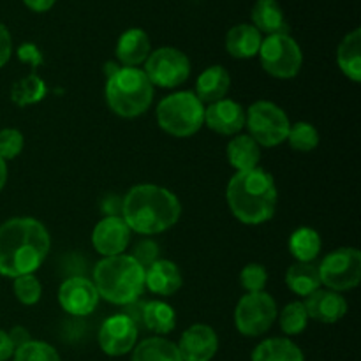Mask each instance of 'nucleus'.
<instances>
[{"mask_svg": "<svg viewBox=\"0 0 361 361\" xmlns=\"http://www.w3.org/2000/svg\"><path fill=\"white\" fill-rule=\"evenodd\" d=\"M143 71L152 85L162 88H176L189 80L190 62L183 51L166 46L150 53Z\"/></svg>", "mask_w": 361, "mask_h": 361, "instance_id": "9b49d317", "label": "nucleus"}, {"mask_svg": "<svg viewBox=\"0 0 361 361\" xmlns=\"http://www.w3.org/2000/svg\"><path fill=\"white\" fill-rule=\"evenodd\" d=\"M317 268L321 284L331 291H349L361 281V252L355 247H341L328 254Z\"/></svg>", "mask_w": 361, "mask_h": 361, "instance_id": "9d476101", "label": "nucleus"}, {"mask_svg": "<svg viewBox=\"0 0 361 361\" xmlns=\"http://www.w3.org/2000/svg\"><path fill=\"white\" fill-rule=\"evenodd\" d=\"M99 298L115 305H130L145 291V268L130 254L102 257L94 268Z\"/></svg>", "mask_w": 361, "mask_h": 361, "instance_id": "20e7f679", "label": "nucleus"}, {"mask_svg": "<svg viewBox=\"0 0 361 361\" xmlns=\"http://www.w3.org/2000/svg\"><path fill=\"white\" fill-rule=\"evenodd\" d=\"M228 161L236 171H249V169L259 168L261 147L249 136V134H238L228 143Z\"/></svg>", "mask_w": 361, "mask_h": 361, "instance_id": "5701e85b", "label": "nucleus"}, {"mask_svg": "<svg viewBox=\"0 0 361 361\" xmlns=\"http://www.w3.org/2000/svg\"><path fill=\"white\" fill-rule=\"evenodd\" d=\"M286 284L295 295L307 298L321 289L319 268L314 263H295L286 271Z\"/></svg>", "mask_w": 361, "mask_h": 361, "instance_id": "393cba45", "label": "nucleus"}, {"mask_svg": "<svg viewBox=\"0 0 361 361\" xmlns=\"http://www.w3.org/2000/svg\"><path fill=\"white\" fill-rule=\"evenodd\" d=\"M137 324L127 314H113L99 330V345L108 356H123L136 348Z\"/></svg>", "mask_w": 361, "mask_h": 361, "instance_id": "f8f14e48", "label": "nucleus"}, {"mask_svg": "<svg viewBox=\"0 0 361 361\" xmlns=\"http://www.w3.org/2000/svg\"><path fill=\"white\" fill-rule=\"evenodd\" d=\"M279 324L286 335H300L305 331L309 324V314H307L303 302H291L279 314Z\"/></svg>", "mask_w": 361, "mask_h": 361, "instance_id": "7c9ffc66", "label": "nucleus"}, {"mask_svg": "<svg viewBox=\"0 0 361 361\" xmlns=\"http://www.w3.org/2000/svg\"><path fill=\"white\" fill-rule=\"evenodd\" d=\"M11 55H13V39L6 25L0 23V69L9 62Z\"/></svg>", "mask_w": 361, "mask_h": 361, "instance_id": "58836bf2", "label": "nucleus"}, {"mask_svg": "<svg viewBox=\"0 0 361 361\" xmlns=\"http://www.w3.org/2000/svg\"><path fill=\"white\" fill-rule=\"evenodd\" d=\"M309 319H316L324 324H335L348 314V302L344 296L331 289H317L310 296H307L305 302Z\"/></svg>", "mask_w": 361, "mask_h": 361, "instance_id": "f3484780", "label": "nucleus"}, {"mask_svg": "<svg viewBox=\"0 0 361 361\" xmlns=\"http://www.w3.org/2000/svg\"><path fill=\"white\" fill-rule=\"evenodd\" d=\"M9 338H11V342H13V345H14V351H16L18 348H21V345L27 344V342L32 341L30 334H28L27 328H23V326L13 328V330L9 331Z\"/></svg>", "mask_w": 361, "mask_h": 361, "instance_id": "ea45409f", "label": "nucleus"}, {"mask_svg": "<svg viewBox=\"0 0 361 361\" xmlns=\"http://www.w3.org/2000/svg\"><path fill=\"white\" fill-rule=\"evenodd\" d=\"M154 101V85L143 69L122 67L106 80V102L115 115L136 118L150 108Z\"/></svg>", "mask_w": 361, "mask_h": 361, "instance_id": "39448f33", "label": "nucleus"}, {"mask_svg": "<svg viewBox=\"0 0 361 361\" xmlns=\"http://www.w3.org/2000/svg\"><path fill=\"white\" fill-rule=\"evenodd\" d=\"M263 34L254 25H235L226 35V49L233 59H252L259 53Z\"/></svg>", "mask_w": 361, "mask_h": 361, "instance_id": "aec40b11", "label": "nucleus"}, {"mask_svg": "<svg viewBox=\"0 0 361 361\" xmlns=\"http://www.w3.org/2000/svg\"><path fill=\"white\" fill-rule=\"evenodd\" d=\"M245 127L259 147L271 148L288 140L291 122L281 106L270 101H257L245 111Z\"/></svg>", "mask_w": 361, "mask_h": 361, "instance_id": "0eeeda50", "label": "nucleus"}, {"mask_svg": "<svg viewBox=\"0 0 361 361\" xmlns=\"http://www.w3.org/2000/svg\"><path fill=\"white\" fill-rule=\"evenodd\" d=\"M257 55L263 69L279 80H291L302 69V48L289 34L267 35Z\"/></svg>", "mask_w": 361, "mask_h": 361, "instance_id": "6e6552de", "label": "nucleus"}, {"mask_svg": "<svg viewBox=\"0 0 361 361\" xmlns=\"http://www.w3.org/2000/svg\"><path fill=\"white\" fill-rule=\"evenodd\" d=\"M277 303L267 291L247 293L235 309L236 330L245 337H259L274 326Z\"/></svg>", "mask_w": 361, "mask_h": 361, "instance_id": "1a4fd4ad", "label": "nucleus"}, {"mask_svg": "<svg viewBox=\"0 0 361 361\" xmlns=\"http://www.w3.org/2000/svg\"><path fill=\"white\" fill-rule=\"evenodd\" d=\"M252 25L261 34H289L284 11L277 0H257L252 7Z\"/></svg>", "mask_w": 361, "mask_h": 361, "instance_id": "4be33fe9", "label": "nucleus"}, {"mask_svg": "<svg viewBox=\"0 0 361 361\" xmlns=\"http://www.w3.org/2000/svg\"><path fill=\"white\" fill-rule=\"evenodd\" d=\"M252 361H305V356L293 341L275 337L267 338L254 349Z\"/></svg>", "mask_w": 361, "mask_h": 361, "instance_id": "bb28decb", "label": "nucleus"}, {"mask_svg": "<svg viewBox=\"0 0 361 361\" xmlns=\"http://www.w3.org/2000/svg\"><path fill=\"white\" fill-rule=\"evenodd\" d=\"M130 233L120 215H106L92 231V245L102 257L120 256L129 247Z\"/></svg>", "mask_w": 361, "mask_h": 361, "instance_id": "4468645a", "label": "nucleus"}, {"mask_svg": "<svg viewBox=\"0 0 361 361\" xmlns=\"http://www.w3.org/2000/svg\"><path fill=\"white\" fill-rule=\"evenodd\" d=\"M55 2L56 0H23L25 6L34 13H46L55 6Z\"/></svg>", "mask_w": 361, "mask_h": 361, "instance_id": "79ce46f5", "label": "nucleus"}, {"mask_svg": "<svg viewBox=\"0 0 361 361\" xmlns=\"http://www.w3.org/2000/svg\"><path fill=\"white\" fill-rule=\"evenodd\" d=\"M208 129L222 136H235L245 127V109L231 99H221L204 109Z\"/></svg>", "mask_w": 361, "mask_h": 361, "instance_id": "dca6fc26", "label": "nucleus"}, {"mask_svg": "<svg viewBox=\"0 0 361 361\" xmlns=\"http://www.w3.org/2000/svg\"><path fill=\"white\" fill-rule=\"evenodd\" d=\"M23 147L25 137L20 130L11 129V127L0 130V157L4 161L7 162L16 159L21 154V150H23Z\"/></svg>", "mask_w": 361, "mask_h": 361, "instance_id": "c9c22d12", "label": "nucleus"}, {"mask_svg": "<svg viewBox=\"0 0 361 361\" xmlns=\"http://www.w3.org/2000/svg\"><path fill=\"white\" fill-rule=\"evenodd\" d=\"M289 252L298 263H314L321 252V236L312 228H298L289 236Z\"/></svg>", "mask_w": 361, "mask_h": 361, "instance_id": "c85d7f7f", "label": "nucleus"}, {"mask_svg": "<svg viewBox=\"0 0 361 361\" xmlns=\"http://www.w3.org/2000/svg\"><path fill=\"white\" fill-rule=\"evenodd\" d=\"M337 62L342 73L355 83L361 81V30L355 28L341 41L337 49Z\"/></svg>", "mask_w": 361, "mask_h": 361, "instance_id": "b1692460", "label": "nucleus"}, {"mask_svg": "<svg viewBox=\"0 0 361 361\" xmlns=\"http://www.w3.org/2000/svg\"><path fill=\"white\" fill-rule=\"evenodd\" d=\"M7 182V162L0 157V190L6 187Z\"/></svg>", "mask_w": 361, "mask_h": 361, "instance_id": "37998d69", "label": "nucleus"}, {"mask_svg": "<svg viewBox=\"0 0 361 361\" xmlns=\"http://www.w3.org/2000/svg\"><path fill=\"white\" fill-rule=\"evenodd\" d=\"M116 60L122 67H137L147 62L152 53L150 37L141 28H129L123 32L116 42Z\"/></svg>", "mask_w": 361, "mask_h": 361, "instance_id": "6ab92c4d", "label": "nucleus"}, {"mask_svg": "<svg viewBox=\"0 0 361 361\" xmlns=\"http://www.w3.org/2000/svg\"><path fill=\"white\" fill-rule=\"evenodd\" d=\"M268 282V271L263 264L250 263L240 274V284L247 293L264 291V286Z\"/></svg>", "mask_w": 361, "mask_h": 361, "instance_id": "f704fd0d", "label": "nucleus"}, {"mask_svg": "<svg viewBox=\"0 0 361 361\" xmlns=\"http://www.w3.org/2000/svg\"><path fill=\"white\" fill-rule=\"evenodd\" d=\"M289 147L296 152H312L319 145V130L309 122H296L289 127L288 140Z\"/></svg>", "mask_w": 361, "mask_h": 361, "instance_id": "2f4dec72", "label": "nucleus"}, {"mask_svg": "<svg viewBox=\"0 0 361 361\" xmlns=\"http://www.w3.org/2000/svg\"><path fill=\"white\" fill-rule=\"evenodd\" d=\"M231 214L240 222L259 226L270 221L277 210V185L274 176L263 168L236 171L226 189Z\"/></svg>", "mask_w": 361, "mask_h": 361, "instance_id": "7ed1b4c3", "label": "nucleus"}, {"mask_svg": "<svg viewBox=\"0 0 361 361\" xmlns=\"http://www.w3.org/2000/svg\"><path fill=\"white\" fill-rule=\"evenodd\" d=\"M14 355V345L11 342L9 334L4 330H0V361H7L13 358Z\"/></svg>", "mask_w": 361, "mask_h": 361, "instance_id": "a19ab883", "label": "nucleus"}, {"mask_svg": "<svg viewBox=\"0 0 361 361\" xmlns=\"http://www.w3.org/2000/svg\"><path fill=\"white\" fill-rule=\"evenodd\" d=\"M141 323L145 324L147 330L154 331L155 335H168L176 326V312L169 303L154 300V302H148L143 305Z\"/></svg>", "mask_w": 361, "mask_h": 361, "instance_id": "a878e982", "label": "nucleus"}, {"mask_svg": "<svg viewBox=\"0 0 361 361\" xmlns=\"http://www.w3.org/2000/svg\"><path fill=\"white\" fill-rule=\"evenodd\" d=\"M99 293L94 282L85 277H71L59 289V303L67 314L76 317L88 316L99 305Z\"/></svg>", "mask_w": 361, "mask_h": 361, "instance_id": "ddd939ff", "label": "nucleus"}, {"mask_svg": "<svg viewBox=\"0 0 361 361\" xmlns=\"http://www.w3.org/2000/svg\"><path fill=\"white\" fill-rule=\"evenodd\" d=\"M182 271L173 261L157 259L145 268V288L157 296H171L182 288Z\"/></svg>", "mask_w": 361, "mask_h": 361, "instance_id": "a211bd4d", "label": "nucleus"}, {"mask_svg": "<svg viewBox=\"0 0 361 361\" xmlns=\"http://www.w3.org/2000/svg\"><path fill=\"white\" fill-rule=\"evenodd\" d=\"M130 256H133L141 267L148 268L152 263H155V261L159 259V245L150 238L141 240V242L136 243V247L133 249V254H130Z\"/></svg>", "mask_w": 361, "mask_h": 361, "instance_id": "e433bc0d", "label": "nucleus"}, {"mask_svg": "<svg viewBox=\"0 0 361 361\" xmlns=\"http://www.w3.org/2000/svg\"><path fill=\"white\" fill-rule=\"evenodd\" d=\"M130 361H182L178 345L164 337H150L133 349Z\"/></svg>", "mask_w": 361, "mask_h": 361, "instance_id": "cd10ccee", "label": "nucleus"}, {"mask_svg": "<svg viewBox=\"0 0 361 361\" xmlns=\"http://www.w3.org/2000/svg\"><path fill=\"white\" fill-rule=\"evenodd\" d=\"M219 349V338L208 324H192L182 334L178 351L182 361H212Z\"/></svg>", "mask_w": 361, "mask_h": 361, "instance_id": "2eb2a0df", "label": "nucleus"}, {"mask_svg": "<svg viewBox=\"0 0 361 361\" xmlns=\"http://www.w3.org/2000/svg\"><path fill=\"white\" fill-rule=\"evenodd\" d=\"M157 123L175 137H189L204 126V104L194 92H176L157 106Z\"/></svg>", "mask_w": 361, "mask_h": 361, "instance_id": "423d86ee", "label": "nucleus"}, {"mask_svg": "<svg viewBox=\"0 0 361 361\" xmlns=\"http://www.w3.org/2000/svg\"><path fill=\"white\" fill-rule=\"evenodd\" d=\"M13 358L14 361H62L53 345L41 341H30L18 348Z\"/></svg>", "mask_w": 361, "mask_h": 361, "instance_id": "473e14b6", "label": "nucleus"}, {"mask_svg": "<svg viewBox=\"0 0 361 361\" xmlns=\"http://www.w3.org/2000/svg\"><path fill=\"white\" fill-rule=\"evenodd\" d=\"M18 59L25 63H30L32 69H37L39 66H42V55L39 51V48L32 42H25L18 48Z\"/></svg>", "mask_w": 361, "mask_h": 361, "instance_id": "4c0bfd02", "label": "nucleus"}, {"mask_svg": "<svg viewBox=\"0 0 361 361\" xmlns=\"http://www.w3.org/2000/svg\"><path fill=\"white\" fill-rule=\"evenodd\" d=\"M182 204L171 190L154 183L133 187L122 201L120 217L137 235H159L178 222Z\"/></svg>", "mask_w": 361, "mask_h": 361, "instance_id": "f03ea898", "label": "nucleus"}, {"mask_svg": "<svg viewBox=\"0 0 361 361\" xmlns=\"http://www.w3.org/2000/svg\"><path fill=\"white\" fill-rule=\"evenodd\" d=\"M13 291L20 303H23V305H35L41 300L42 286L34 274L21 275V277L14 279Z\"/></svg>", "mask_w": 361, "mask_h": 361, "instance_id": "72a5a7b5", "label": "nucleus"}, {"mask_svg": "<svg viewBox=\"0 0 361 361\" xmlns=\"http://www.w3.org/2000/svg\"><path fill=\"white\" fill-rule=\"evenodd\" d=\"M46 94H48V87H46L44 80L35 73L18 80L11 88V99L20 108L41 102L46 97Z\"/></svg>", "mask_w": 361, "mask_h": 361, "instance_id": "c756f323", "label": "nucleus"}, {"mask_svg": "<svg viewBox=\"0 0 361 361\" xmlns=\"http://www.w3.org/2000/svg\"><path fill=\"white\" fill-rule=\"evenodd\" d=\"M229 87H231V76L222 66H212L204 69L196 80V92L201 102L214 104V102L226 99Z\"/></svg>", "mask_w": 361, "mask_h": 361, "instance_id": "412c9836", "label": "nucleus"}, {"mask_svg": "<svg viewBox=\"0 0 361 361\" xmlns=\"http://www.w3.org/2000/svg\"><path fill=\"white\" fill-rule=\"evenodd\" d=\"M51 249V238L42 222L14 217L0 224V275L16 279L41 268Z\"/></svg>", "mask_w": 361, "mask_h": 361, "instance_id": "f257e3e1", "label": "nucleus"}]
</instances>
